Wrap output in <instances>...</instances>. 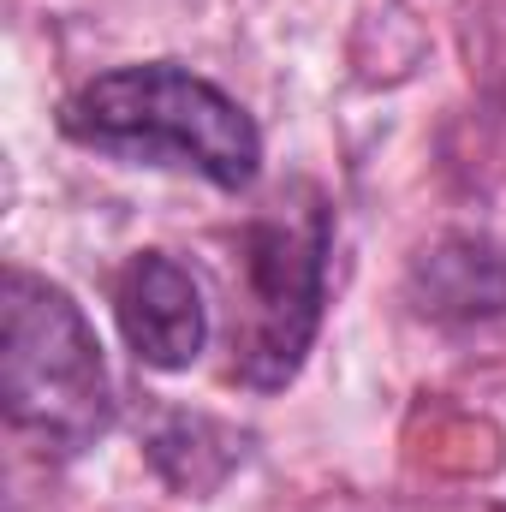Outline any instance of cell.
Wrapping results in <instances>:
<instances>
[{
    "label": "cell",
    "instance_id": "cell-1",
    "mask_svg": "<svg viewBox=\"0 0 506 512\" xmlns=\"http://www.w3.org/2000/svg\"><path fill=\"white\" fill-rule=\"evenodd\" d=\"M60 131L96 155L131 167H173L197 173L215 191H245L262 167L256 120L203 72L179 60L114 66L66 96Z\"/></svg>",
    "mask_w": 506,
    "mask_h": 512
},
{
    "label": "cell",
    "instance_id": "cell-2",
    "mask_svg": "<svg viewBox=\"0 0 506 512\" xmlns=\"http://www.w3.org/2000/svg\"><path fill=\"white\" fill-rule=\"evenodd\" d=\"M0 405L18 435L60 459L114 429V376L84 304L30 268L0 280Z\"/></svg>",
    "mask_w": 506,
    "mask_h": 512
},
{
    "label": "cell",
    "instance_id": "cell-3",
    "mask_svg": "<svg viewBox=\"0 0 506 512\" xmlns=\"http://www.w3.org/2000/svg\"><path fill=\"white\" fill-rule=\"evenodd\" d=\"M245 262V334H239V376L251 387H280L298 376L328 292V215L322 203L262 215L239 239Z\"/></svg>",
    "mask_w": 506,
    "mask_h": 512
},
{
    "label": "cell",
    "instance_id": "cell-4",
    "mask_svg": "<svg viewBox=\"0 0 506 512\" xmlns=\"http://www.w3.org/2000/svg\"><path fill=\"white\" fill-rule=\"evenodd\" d=\"M114 322L143 370H191L209 346V304L197 274L167 251H137L114 274Z\"/></svg>",
    "mask_w": 506,
    "mask_h": 512
}]
</instances>
